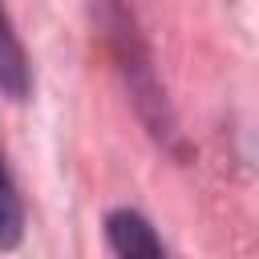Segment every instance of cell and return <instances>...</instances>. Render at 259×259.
Segmentation results:
<instances>
[{
  "instance_id": "cell-1",
  "label": "cell",
  "mask_w": 259,
  "mask_h": 259,
  "mask_svg": "<svg viewBox=\"0 0 259 259\" xmlns=\"http://www.w3.org/2000/svg\"><path fill=\"white\" fill-rule=\"evenodd\" d=\"M97 20L105 28V40H109V53H113V65L130 89V101L142 117V125L162 142V146H174V113H170V101H166V89L158 81V69H154V57L134 24V12L121 4V0H101L97 8Z\"/></svg>"
},
{
  "instance_id": "cell-2",
  "label": "cell",
  "mask_w": 259,
  "mask_h": 259,
  "mask_svg": "<svg viewBox=\"0 0 259 259\" xmlns=\"http://www.w3.org/2000/svg\"><path fill=\"white\" fill-rule=\"evenodd\" d=\"M105 247L121 259H162L166 255V243L162 235L154 231V223L134 210V206H113L105 210Z\"/></svg>"
},
{
  "instance_id": "cell-3",
  "label": "cell",
  "mask_w": 259,
  "mask_h": 259,
  "mask_svg": "<svg viewBox=\"0 0 259 259\" xmlns=\"http://www.w3.org/2000/svg\"><path fill=\"white\" fill-rule=\"evenodd\" d=\"M0 93L8 101H28L32 97V61H28V49L0 0Z\"/></svg>"
},
{
  "instance_id": "cell-4",
  "label": "cell",
  "mask_w": 259,
  "mask_h": 259,
  "mask_svg": "<svg viewBox=\"0 0 259 259\" xmlns=\"http://www.w3.org/2000/svg\"><path fill=\"white\" fill-rule=\"evenodd\" d=\"M24 239V198L0 146V251H16Z\"/></svg>"
}]
</instances>
